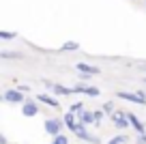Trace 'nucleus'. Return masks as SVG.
<instances>
[{
	"mask_svg": "<svg viewBox=\"0 0 146 144\" xmlns=\"http://www.w3.org/2000/svg\"><path fill=\"white\" fill-rule=\"evenodd\" d=\"M118 99L129 101V103H137V105H146V93L144 90H137V93H127V90H120Z\"/></svg>",
	"mask_w": 146,
	"mask_h": 144,
	"instance_id": "nucleus-1",
	"label": "nucleus"
},
{
	"mask_svg": "<svg viewBox=\"0 0 146 144\" xmlns=\"http://www.w3.org/2000/svg\"><path fill=\"white\" fill-rule=\"evenodd\" d=\"M62 127H64V121H60V118H45V123H43L45 133H50L52 138H54V135H58L60 131H62Z\"/></svg>",
	"mask_w": 146,
	"mask_h": 144,
	"instance_id": "nucleus-2",
	"label": "nucleus"
},
{
	"mask_svg": "<svg viewBox=\"0 0 146 144\" xmlns=\"http://www.w3.org/2000/svg\"><path fill=\"white\" fill-rule=\"evenodd\" d=\"M112 123L116 125V129H129V127H131V123H129V112L116 110V112L112 114Z\"/></svg>",
	"mask_w": 146,
	"mask_h": 144,
	"instance_id": "nucleus-3",
	"label": "nucleus"
},
{
	"mask_svg": "<svg viewBox=\"0 0 146 144\" xmlns=\"http://www.w3.org/2000/svg\"><path fill=\"white\" fill-rule=\"evenodd\" d=\"M2 99H5L7 103H19V105H22L24 101H26V95H24L19 88H9V90H5Z\"/></svg>",
	"mask_w": 146,
	"mask_h": 144,
	"instance_id": "nucleus-4",
	"label": "nucleus"
},
{
	"mask_svg": "<svg viewBox=\"0 0 146 144\" xmlns=\"http://www.w3.org/2000/svg\"><path fill=\"white\" fill-rule=\"evenodd\" d=\"M73 133L78 135L80 140H84V142H90V144H99V138H97V135H92L90 131L86 129V125H84V123H80V125L75 127V131H73Z\"/></svg>",
	"mask_w": 146,
	"mask_h": 144,
	"instance_id": "nucleus-5",
	"label": "nucleus"
},
{
	"mask_svg": "<svg viewBox=\"0 0 146 144\" xmlns=\"http://www.w3.org/2000/svg\"><path fill=\"white\" fill-rule=\"evenodd\" d=\"M22 114L26 118H35L36 114H39V103H36L35 99H26L22 103Z\"/></svg>",
	"mask_w": 146,
	"mask_h": 144,
	"instance_id": "nucleus-6",
	"label": "nucleus"
},
{
	"mask_svg": "<svg viewBox=\"0 0 146 144\" xmlns=\"http://www.w3.org/2000/svg\"><path fill=\"white\" fill-rule=\"evenodd\" d=\"M75 93H82V95H88V97H99V88L97 86H86V84H75L73 86Z\"/></svg>",
	"mask_w": 146,
	"mask_h": 144,
	"instance_id": "nucleus-7",
	"label": "nucleus"
},
{
	"mask_svg": "<svg viewBox=\"0 0 146 144\" xmlns=\"http://www.w3.org/2000/svg\"><path fill=\"white\" fill-rule=\"evenodd\" d=\"M75 69H78L80 73H84V75H99V67L88 65V63H78V65H75Z\"/></svg>",
	"mask_w": 146,
	"mask_h": 144,
	"instance_id": "nucleus-8",
	"label": "nucleus"
},
{
	"mask_svg": "<svg viewBox=\"0 0 146 144\" xmlns=\"http://www.w3.org/2000/svg\"><path fill=\"white\" fill-rule=\"evenodd\" d=\"M36 101H39V103H45V105H50V108H58V99H56L54 95H47V93H43V95H36L35 97Z\"/></svg>",
	"mask_w": 146,
	"mask_h": 144,
	"instance_id": "nucleus-9",
	"label": "nucleus"
},
{
	"mask_svg": "<svg viewBox=\"0 0 146 144\" xmlns=\"http://www.w3.org/2000/svg\"><path fill=\"white\" fill-rule=\"evenodd\" d=\"M64 127H69V131H75V127L80 125V118L75 116V112H71V110H69L67 114H64Z\"/></svg>",
	"mask_w": 146,
	"mask_h": 144,
	"instance_id": "nucleus-10",
	"label": "nucleus"
},
{
	"mask_svg": "<svg viewBox=\"0 0 146 144\" xmlns=\"http://www.w3.org/2000/svg\"><path fill=\"white\" fill-rule=\"evenodd\" d=\"M78 118L80 123H84V125H95V112H88V110H82V112H78Z\"/></svg>",
	"mask_w": 146,
	"mask_h": 144,
	"instance_id": "nucleus-11",
	"label": "nucleus"
},
{
	"mask_svg": "<svg viewBox=\"0 0 146 144\" xmlns=\"http://www.w3.org/2000/svg\"><path fill=\"white\" fill-rule=\"evenodd\" d=\"M129 123H131V127H133V129L137 131V133H144V131H146L144 123H142V121H140V118H137V116H135L133 112H129Z\"/></svg>",
	"mask_w": 146,
	"mask_h": 144,
	"instance_id": "nucleus-12",
	"label": "nucleus"
},
{
	"mask_svg": "<svg viewBox=\"0 0 146 144\" xmlns=\"http://www.w3.org/2000/svg\"><path fill=\"white\" fill-rule=\"evenodd\" d=\"M52 93L54 95H73L75 93V88H73V86H62V84H54V90H52Z\"/></svg>",
	"mask_w": 146,
	"mask_h": 144,
	"instance_id": "nucleus-13",
	"label": "nucleus"
},
{
	"mask_svg": "<svg viewBox=\"0 0 146 144\" xmlns=\"http://www.w3.org/2000/svg\"><path fill=\"white\" fill-rule=\"evenodd\" d=\"M0 58H2V60H9V58H22V54H19V52H11V50H2V52H0Z\"/></svg>",
	"mask_w": 146,
	"mask_h": 144,
	"instance_id": "nucleus-14",
	"label": "nucleus"
},
{
	"mask_svg": "<svg viewBox=\"0 0 146 144\" xmlns=\"http://www.w3.org/2000/svg\"><path fill=\"white\" fill-rule=\"evenodd\" d=\"M60 50H62V52H75V50H80V43H78V41H67Z\"/></svg>",
	"mask_w": 146,
	"mask_h": 144,
	"instance_id": "nucleus-15",
	"label": "nucleus"
},
{
	"mask_svg": "<svg viewBox=\"0 0 146 144\" xmlns=\"http://www.w3.org/2000/svg\"><path fill=\"white\" fill-rule=\"evenodd\" d=\"M108 144H127V135L118 133V135H114L112 140H108Z\"/></svg>",
	"mask_w": 146,
	"mask_h": 144,
	"instance_id": "nucleus-16",
	"label": "nucleus"
},
{
	"mask_svg": "<svg viewBox=\"0 0 146 144\" xmlns=\"http://www.w3.org/2000/svg\"><path fill=\"white\" fill-rule=\"evenodd\" d=\"M15 37H17V35L11 32V30H0V39H2V41H13Z\"/></svg>",
	"mask_w": 146,
	"mask_h": 144,
	"instance_id": "nucleus-17",
	"label": "nucleus"
},
{
	"mask_svg": "<svg viewBox=\"0 0 146 144\" xmlns=\"http://www.w3.org/2000/svg\"><path fill=\"white\" fill-rule=\"evenodd\" d=\"M52 144H69V138H67V135H62V133H58V135L52 138Z\"/></svg>",
	"mask_w": 146,
	"mask_h": 144,
	"instance_id": "nucleus-18",
	"label": "nucleus"
},
{
	"mask_svg": "<svg viewBox=\"0 0 146 144\" xmlns=\"http://www.w3.org/2000/svg\"><path fill=\"white\" fill-rule=\"evenodd\" d=\"M103 108H99V110H95V125H99L101 121H103Z\"/></svg>",
	"mask_w": 146,
	"mask_h": 144,
	"instance_id": "nucleus-19",
	"label": "nucleus"
},
{
	"mask_svg": "<svg viewBox=\"0 0 146 144\" xmlns=\"http://www.w3.org/2000/svg\"><path fill=\"white\" fill-rule=\"evenodd\" d=\"M103 112L114 114V112H116V110H114V101H108V103H103Z\"/></svg>",
	"mask_w": 146,
	"mask_h": 144,
	"instance_id": "nucleus-20",
	"label": "nucleus"
},
{
	"mask_svg": "<svg viewBox=\"0 0 146 144\" xmlns=\"http://www.w3.org/2000/svg\"><path fill=\"white\" fill-rule=\"evenodd\" d=\"M69 110L78 114V112H82V110H84V103H80V101H75V103H73V105H71V108H69Z\"/></svg>",
	"mask_w": 146,
	"mask_h": 144,
	"instance_id": "nucleus-21",
	"label": "nucleus"
},
{
	"mask_svg": "<svg viewBox=\"0 0 146 144\" xmlns=\"http://www.w3.org/2000/svg\"><path fill=\"white\" fill-rule=\"evenodd\" d=\"M137 144H146V131L144 133H137Z\"/></svg>",
	"mask_w": 146,
	"mask_h": 144,
	"instance_id": "nucleus-22",
	"label": "nucleus"
},
{
	"mask_svg": "<svg viewBox=\"0 0 146 144\" xmlns=\"http://www.w3.org/2000/svg\"><path fill=\"white\" fill-rule=\"evenodd\" d=\"M43 86H45L47 90H54V82H50V80H43Z\"/></svg>",
	"mask_w": 146,
	"mask_h": 144,
	"instance_id": "nucleus-23",
	"label": "nucleus"
},
{
	"mask_svg": "<svg viewBox=\"0 0 146 144\" xmlns=\"http://www.w3.org/2000/svg\"><path fill=\"white\" fill-rule=\"evenodd\" d=\"M17 88L22 90V93H28V90H30V86H28V84H17Z\"/></svg>",
	"mask_w": 146,
	"mask_h": 144,
	"instance_id": "nucleus-24",
	"label": "nucleus"
},
{
	"mask_svg": "<svg viewBox=\"0 0 146 144\" xmlns=\"http://www.w3.org/2000/svg\"><path fill=\"white\" fill-rule=\"evenodd\" d=\"M0 144H9V140H7V135H0Z\"/></svg>",
	"mask_w": 146,
	"mask_h": 144,
	"instance_id": "nucleus-25",
	"label": "nucleus"
},
{
	"mask_svg": "<svg viewBox=\"0 0 146 144\" xmlns=\"http://www.w3.org/2000/svg\"><path fill=\"white\" fill-rule=\"evenodd\" d=\"M144 82H146V77H144Z\"/></svg>",
	"mask_w": 146,
	"mask_h": 144,
	"instance_id": "nucleus-26",
	"label": "nucleus"
},
{
	"mask_svg": "<svg viewBox=\"0 0 146 144\" xmlns=\"http://www.w3.org/2000/svg\"><path fill=\"white\" fill-rule=\"evenodd\" d=\"M144 71H146V67H144Z\"/></svg>",
	"mask_w": 146,
	"mask_h": 144,
	"instance_id": "nucleus-27",
	"label": "nucleus"
}]
</instances>
